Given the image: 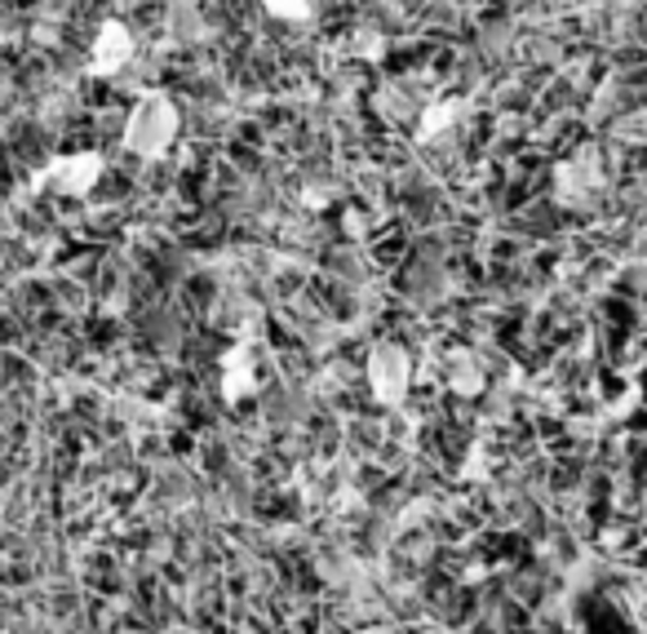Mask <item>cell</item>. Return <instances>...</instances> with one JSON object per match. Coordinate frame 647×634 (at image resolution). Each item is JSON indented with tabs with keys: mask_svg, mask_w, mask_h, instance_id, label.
<instances>
[{
	"mask_svg": "<svg viewBox=\"0 0 647 634\" xmlns=\"http://www.w3.org/2000/svg\"><path fill=\"white\" fill-rule=\"evenodd\" d=\"M178 138V107L165 98V94H142L134 107H129V120H125V147L142 160H156L173 147Z\"/></svg>",
	"mask_w": 647,
	"mask_h": 634,
	"instance_id": "6da1fadb",
	"label": "cell"
},
{
	"mask_svg": "<svg viewBox=\"0 0 647 634\" xmlns=\"http://www.w3.org/2000/svg\"><path fill=\"white\" fill-rule=\"evenodd\" d=\"M45 178H50V187H54V191H67V196H89V191L98 187V178H103V156H94V151H72V156L54 160Z\"/></svg>",
	"mask_w": 647,
	"mask_h": 634,
	"instance_id": "7a4b0ae2",
	"label": "cell"
},
{
	"mask_svg": "<svg viewBox=\"0 0 647 634\" xmlns=\"http://www.w3.org/2000/svg\"><path fill=\"white\" fill-rule=\"evenodd\" d=\"M134 54H138V41H134L129 28H120V23H107V28L98 32V41H94V67H98L103 76L125 72V67L134 63Z\"/></svg>",
	"mask_w": 647,
	"mask_h": 634,
	"instance_id": "3957f363",
	"label": "cell"
},
{
	"mask_svg": "<svg viewBox=\"0 0 647 634\" xmlns=\"http://www.w3.org/2000/svg\"><path fill=\"white\" fill-rule=\"evenodd\" d=\"M373 382H378V391L391 400V395L409 382V364H404V356H400V351H378V360H373Z\"/></svg>",
	"mask_w": 647,
	"mask_h": 634,
	"instance_id": "277c9868",
	"label": "cell"
},
{
	"mask_svg": "<svg viewBox=\"0 0 647 634\" xmlns=\"http://www.w3.org/2000/svg\"><path fill=\"white\" fill-rule=\"evenodd\" d=\"M262 10H266V14H275V19H288V23L310 14L306 0H262Z\"/></svg>",
	"mask_w": 647,
	"mask_h": 634,
	"instance_id": "5b68a950",
	"label": "cell"
}]
</instances>
